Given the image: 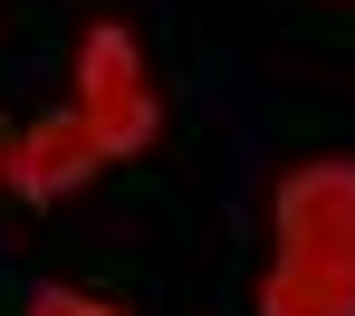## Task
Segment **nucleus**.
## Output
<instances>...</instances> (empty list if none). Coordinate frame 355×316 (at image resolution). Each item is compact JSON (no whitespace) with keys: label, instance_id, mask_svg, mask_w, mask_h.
Instances as JSON below:
<instances>
[{"label":"nucleus","instance_id":"1","mask_svg":"<svg viewBox=\"0 0 355 316\" xmlns=\"http://www.w3.org/2000/svg\"><path fill=\"white\" fill-rule=\"evenodd\" d=\"M259 316H355V163H297L279 183V268Z\"/></svg>","mask_w":355,"mask_h":316},{"label":"nucleus","instance_id":"2","mask_svg":"<svg viewBox=\"0 0 355 316\" xmlns=\"http://www.w3.org/2000/svg\"><path fill=\"white\" fill-rule=\"evenodd\" d=\"M77 115L106 144V163L154 144V96H144V67H135L125 29H87V48H77Z\"/></svg>","mask_w":355,"mask_h":316},{"label":"nucleus","instance_id":"3","mask_svg":"<svg viewBox=\"0 0 355 316\" xmlns=\"http://www.w3.org/2000/svg\"><path fill=\"white\" fill-rule=\"evenodd\" d=\"M96 163H106V144L87 134V115H49V125H29L19 144H10V183L29 192V201H58V192H77Z\"/></svg>","mask_w":355,"mask_h":316},{"label":"nucleus","instance_id":"4","mask_svg":"<svg viewBox=\"0 0 355 316\" xmlns=\"http://www.w3.org/2000/svg\"><path fill=\"white\" fill-rule=\"evenodd\" d=\"M29 316H116V307H96V297H77V288H39Z\"/></svg>","mask_w":355,"mask_h":316},{"label":"nucleus","instance_id":"5","mask_svg":"<svg viewBox=\"0 0 355 316\" xmlns=\"http://www.w3.org/2000/svg\"><path fill=\"white\" fill-rule=\"evenodd\" d=\"M0 183H10V134H0Z\"/></svg>","mask_w":355,"mask_h":316}]
</instances>
